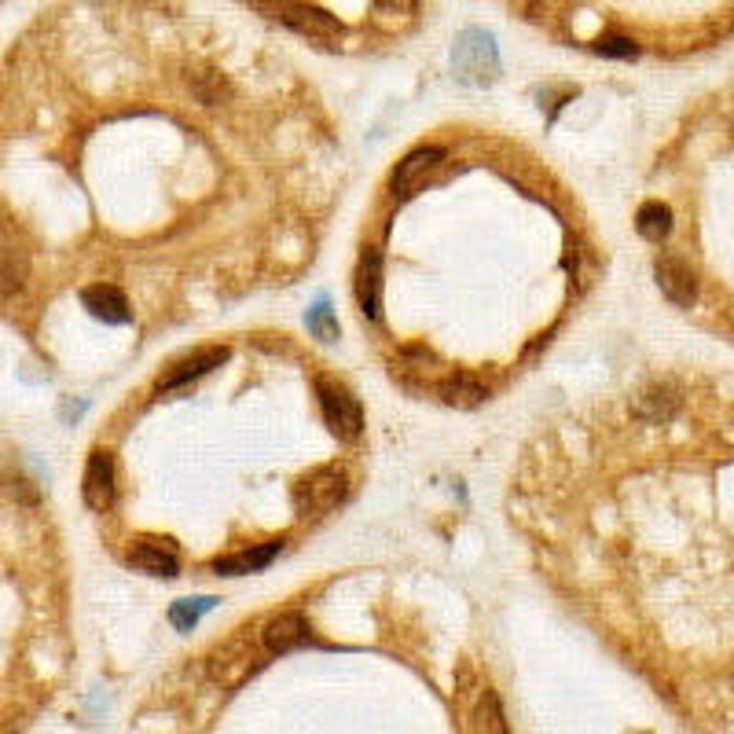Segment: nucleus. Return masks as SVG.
<instances>
[{"instance_id":"15","label":"nucleus","mask_w":734,"mask_h":734,"mask_svg":"<svg viewBox=\"0 0 734 734\" xmlns=\"http://www.w3.org/2000/svg\"><path fill=\"white\" fill-rule=\"evenodd\" d=\"M441 397H445V405H452V408H478L481 400L489 397V389L481 386L478 378L456 375V378H448L445 386H441Z\"/></svg>"},{"instance_id":"11","label":"nucleus","mask_w":734,"mask_h":734,"mask_svg":"<svg viewBox=\"0 0 734 734\" xmlns=\"http://www.w3.org/2000/svg\"><path fill=\"white\" fill-rule=\"evenodd\" d=\"M85 309L93 313L96 320H104V324H129V301L118 287L110 284H96V287H85Z\"/></svg>"},{"instance_id":"21","label":"nucleus","mask_w":734,"mask_h":734,"mask_svg":"<svg viewBox=\"0 0 734 734\" xmlns=\"http://www.w3.org/2000/svg\"><path fill=\"white\" fill-rule=\"evenodd\" d=\"M416 4L419 0H375V8L386 15H408V12H416Z\"/></svg>"},{"instance_id":"7","label":"nucleus","mask_w":734,"mask_h":734,"mask_svg":"<svg viewBox=\"0 0 734 734\" xmlns=\"http://www.w3.org/2000/svg\"><path fill=\"white\" fill-rule=\"evenodd\" d=\"M129 566L144 569V573H155V577H173L177 573V544L173 540H158V537H144L136 540L133 548H129Z\"/></svg>"},{"instance_id":"4","label":"nucleus","mask_w":734,"mask_h":734,"mask_svg":"<svg viewBox=\"0 0 734 734\" xmlns=\"http://www.w3.org/2000/svg\"><path fill=\"white\" fill-rule=\"evenodd\" d=\"M456 70L462 74V82H474V85H485L496 77L500 59L485 34H467L456 45Z\"/></svg>"},{"instance_id":"3","label":"nucleus","mask_w":734,"mask_h":734,"mask_svg":"<svg viewBox=\"0 0 734 734\" xmlns=\"http://www.w3.org/2000/svg\"><path fill=\"white\" fill-rule=\"evenodd\" d=\"M316 400L330 434H338L341 441L360 437V430H364V411H360L357 397H349V389L335 386L330 378H316Z\"/></svg>"},{"instance_id":"12","label":"nucleus","mask_w":734,"mask_h":734,"mask_svg":"<svg viewBox=\"0 0 734 734\" xmlns=\"http://www.w3.org/2000/svg\"><path fill=\"white\" fill-rule=\"evenodd\" d=\"M261 639H265L268 653H287V650H294L309 639V625H305L301 613H279V617H273L265 625Z\"/></svg>"},{"instance_id":"17","label":"nucleus","mask_w":734,"mask_h":734,"mask_svg":"<svg viewBox=\"0 0 734 734\" xmlns=\"http://www.w3.org/2000/svg\"><path fill=\"white\" fill-rule=\"evenodd\" d=\"M209 606H214V599H184L169 610V621H173L180 631H191L198 625V613H206Z\"/></svg>"},{"instance_id":"13","label":"nucleus","mask_w":734,"mask_h":734,"mask_svg":"<svg viewBox=\"0 0 734 734\" xmlns=\"http://www.w3.org/2000/svg\"><path fill=\"white\" fill-rule=\"evenodd\" d=\"M279 548H284L279 540H268V544H261V548H250V551H239V555L217 558L214 569L225 573V577H243V573H257V569H265L268 562L279 555Z\"/></svg>"},{"instance_id":"5","label":"nucleus","mask_w":734,"mask_h":734,"mask_svg":"<svg viewBox=\"0 0 734 734\" xmlns=\"http://www.w3.org/2000/svg\"><path fill=\"white\" fill-rule=\"evenodd\" d=\"M653 273H658L661 294H665V298L672 301V305H679V309L694 305V298H698V284H694V273H690L687 261L665 254V257H658Z\"/></svg>"},{"instance_id":"20","label":"nucleus","mask_w":734,"mask_h":734,"mask_svg":"<svg viewBox=\"0 0 734 734\" xmlns=\"http://www.w3.org/2000/svg\"><path fill=\"white\" fill-rule=\"evenodd\" d=\"M309 330H313L316 338H324V341H330L338 335V324H335V316H330V309L320 301V305L309 313Z\"/></svg>"},{"instance_id":"8","label":"nucleus","mask_w":734,"mask_h":734,"mask_svg":"<svg viewBox=\"0 0 734 734\" xmlns=\"http://www.w3.org/2000/svg\"><path fill=\"white\" fill-rule=\"evenodd\" d=\"M441 158H445V151H441V147H419V151H411V155L397 166V173H394V191H397V195L400 198L416 195V191L422 188V180H426L441 166Z\"/></svg>"},{"instance_id":"14","label":"nucleus","mask_w":734,"mask_h":734,"mask_svg":"<svg viewBox=\"0 0 734 734\" xmlns=\"http://www.w3.org/2000/svg\"><path fill=\"white\" fill-rule=\"evenodd\" d=\"M676 408H679V397H676V389H672V386H653V389H647V394L636 397V411L642 419H650V422L672 419V411H676Z\"/></svg>"},{"instance_id":"18","label":"nucleus","mask_w":734,"mask_h":734,"mask_svg":"<svg viewBox=\"0 0 734 734\" xmlns=\"http://www.w3.org/2000/svg\"><path fill=\"white\" fill-rule=\"evenodd\" d=\"M191 88H195V96L203 99V104H209V107L231 96V88H228V82L220 74H195V85H191Z\"/></svg>"},{"instance_id":"16","label":"nucleus","mask_w":734,"mask_h":734,"mask_svg":"<svg viewBox=\"0 0 734 734\" xmlns=\"http://www.w3.org/2000/svg\"><path fill=\"white\" fill-rule=\"evenodd\" d=\"M636 228L642 239H650V243H661V239L672 231V209L665 203H642L639 214H636Z\"/></svg>"},{"instance_id":"1","label":"nucleus","mask_w":734,"mask_h":734,"mask_svg":"<svg viewBox=\"0 0 734 734\" xmlns=\"http://www.w3.org/2000/svg\"><path fill=\"white\" fill-rule=\"evenodd\" d=\"M250 8H257L261 15L276 19L298 34L313 37V41H338L341 37V23L335 15H327L324 8L305 4V0H246Z\"/></svg>"},{"instance_id":"9","label":"nucleus","mask_w":734,"mask_h":734,"mask_svg":"<svg viewBox=\"0 0 734 734\" xmlns=\"http://www.w3.org/2000/svg\"><path fill=\"white\" fill-rule=\"evenodd\" d=\"M357 301H360V313L368 320H378V313H382V254L375 246H368L364 257H360Z\"/></svg>"},{"instance_id":"10","label":"nucleus","mask_w":734,"mask_h":734,"mask_svg":"<svg viewBox=\"0 0 734 734\" xmlns=\"http://www.w3.org/2000/svg\"><path fill=\"white\" fill-rule=\"evenodd\" d=\"M228 360V349L225 346H206V349H198V353H191V357H184L180 364H173L166 371L163 378H158V389H177V386H184V382H191V378H198V375H206V371H214V368H220Z\"/></svg>"},{"instance_id":"19","label":"nucleus","mask_w":734,"mask_h":734,"mask_svg":"<svg viewBox=\"0 0 734 734\" xmlns=\"http://www.w3.org/2000/svg\"><path fill=\"white\" fill-rule=\"evenodd\" d=\"M595 52L606 56V59H636L639 48L628 41V37H599L595 41Z\"/></svg>"},{"instance_id":"6","label":"nucleus","mask_w":734,"mask_h":734,"mask_svg":"<svg viewBox=\"0 0 734 734\" xmlns=\"http://www.w3.org/2000/svg\"><path fill=\"white\" fill-rule=\"evenodd\" d=\"M82 496L93 510H107L115 504V459H110L107 452H93V456H88Z\"/></svg>"},{"instance_id":"2","label":"nucleus","mask_w":734,"mask_h":734,"mask_svg":"<svg viewBox=\"0 0 734 734\" xmlns=\"http://www.w3.org/2000/svg\"><path fill=\"white\" fill-rule=\"evenodd\" d=\"M346 500V474L338 467H316L298 478L294 485V510L298 518H320L335 510Z\"/></svg>"}]
</instances>
